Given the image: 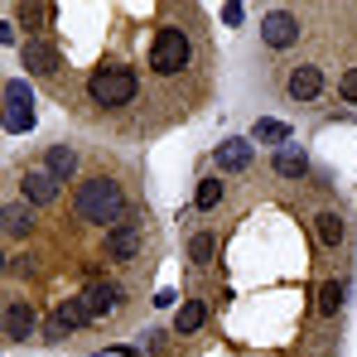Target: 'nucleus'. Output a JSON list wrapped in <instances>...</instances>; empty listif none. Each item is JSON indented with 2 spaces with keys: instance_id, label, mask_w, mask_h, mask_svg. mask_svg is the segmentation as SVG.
<instances>
[{
  "instance_id": "obj_22",
  "label": "nucleus",
  "mask_w": 357,
  "mask_h": 357,
  "mask_svg": "<svg viewBox=\"0 0 357 357\" xmlns=\"http://www.w3.org/2000/svg\"><path fill=\"white\" fill-rule=\"evenodd\" d=\"M319 309H324V314H338V309H343V285L328 280V285L319 290Z\"/></svg>"
},
{
  "instance_id": "obj_23",
  "label": "nucleus",
  "mask_w": 357,
  "mask_h": 357,
  "mask_svg": "<svg viewBox=\"0 0 357 357\" xmlns=\"http://www.w3.org/2000/svg\"><path fill=\"white\" fill-rule=\"evenodd\" d=\"M20 15H24V24H34V29H39V24H49V20H54V5H24Z\"/></svg>"
},
{
  "instance_id": "obj_25",
  "label": "nucleus",
  "mask_w": 357,
  "mask_h": 357,
  "mask_svg": "<svg viewBox=\"0 0 357 357\" xmlns=\"http://www.w3.org/2000/svg\"><path fill=\"white\" fill-rule=\"evenodd\" d=\"M222 20H227V24H241V20H246V10H241V5H222Z\"/></svg>"
},
{
  "instance_id": "obj_5",
  "label": "nucleus",
  "mask_w": 357,
  "mask_h": 357,
  "mask_svg": "<svg viewBox=\"0 0 357 357\" xmlns=\"http://www.w3.org/2000/svg\"><path fill=\"white\" fill-rule=\"evenodd\" d=\"M261 39L271 44V49H290L299 39V20L290 15V10H271L266 20H261Z\"/></svg>"
},
{
  "instance_id": "obj_8",
  "label": "nucleus",
  "mask_w": 357,
  "mask_h": 357,
  "mask_svg": "<svg viewBox=\"0 0 357 357\" xmlns=\"http://www.w3.org/2000/svg\"><path fill=\"white\" fill-rule=\"evenodd\" d=\"M285 87H290V97H295V102H314V97L324 92V73H319L314 63H299Z\"/></svg>"
},
{
  "instance_id": "obj_3",
  "label": "nucleus",
  "mask_w": 357,
  "mask_h": 357,
  "mask_svg": "<svg viewBox=\"0 0 357 357\" xmlns=\"http://www.w3.org/2000/svg\"><path fill=\"white\" fill-rule=\"evenodd\" d=\"M5 130H10V135L34 130V92H29V82H20V77L5 82Z\"/></svg>"
},
{
  "instance_id": "obj_15",
  "label": "nucleus",
  "mask_w": 357,
  "mask_h": 357,
  "mask_svg": "<svg viewBox=\"0 0 357 357\" xmlns=\"http://www.w3.org/2000/svg\"><path fill=\"white\" fill-rule=\"evenodd\" d=\"M44 169L54 178H68L73 169H77V150H68V145H54L49 155H44Z\"/></svg>"
},
{
  "instance_id": "obj_12",
  "label": "nucleus",
  "mask_w": 357,
  "mask_h": 357,
  "mask_svg": "<svg viewBox=\"0 0 357 357\" xmlns=\"http://www.w3.org/2000/svg\"><path fill=\"white\" fill-rule=\"evenodd\" d=\"M20 59H24V68H29V73H54V68H59V54H54V44H44V39H24Z\"/></svg>"
},
{
  "instance_id": "obj_6",
  "label": "nucleus",
  "mask_w": 357,
  "mask_h": 357,
  "mask_svg": "<svg viewBox=\"0 0 357 357\" xmlns=\"http://www.w3.org/2000/svg\"><path fill=\"white\" fill-rule=\"evenodd\" d=\"M107 256H112V261L140 256V227H135V222H116V227L107 232Z\"/></svg>"
},
{
  "instance_id": "obj_10",
  "label": "nucleus",
  "mask_w": 357,
  "mask_h": 357,
  "mask_svg": "<svg viewBox=\"0 0 357 357\" xmlns=\"http://www.w3.org/2000/svg\"><path fill=\"white\" fill-rule=\"evenodd\" d=\"M20 183H24V198H29L34 208H44V203H54V198H59V178L49 174V169H29Z\"/></svg>"
},
{
  "instance_id": "obj_14",
  "label": "nucleus",
  "mask_w": 357,
  "mask_h": 357,
  "mask_svg": "<svg viewBox=\"0 0 357 357\" xmlns=\"http://www.w3.org/2000/svg\"><path fill=\"white\" fill-rule=\"evenodd\" d=\"M29 227H34V213H29V203H10V208H5V237L20 241V237H29Z\"/></svg>"
},
{
  "instance_id": "obj_9",
  "label": "nucleus",
  "mask_w": 357,
  "mask_h": 357,
  "mask_svg": "<svg viewBox=\"0 0 357 357\" xmlns=\"http://www.w3.org/2000/svg\"><path fill=\"white\" fill-rule=\"evenodd\" d=\"M251 155H256V140H222L218 145V169L222 174H241L251 165Z\"/></svg>"
},
{
  "instance_id": "obj_20",
  "label": "nucleus",
  "mask_w": 357,
  "mask_h": 357,
  "mask_svg": "<svg viewBox=\"0 0 357 357\" xmlns=\"http://www.w3.org/2000/svg\"><path fill=\"white\" fill-rule=\"evenodd\" d=\"M213 251H218V237H213V232H198V237L188 241V256H193L198 266H208V261H213Z\"/></svg>"
},
{
  "instance_id": "obj_17",
  "label": "nucleus",
  "mask_w": 357,
  "mask_h": 357,
  "mask_svg": "<svg viewBox=\"0 0 357 357\" xmlns=\"http://www.w3.org/2000/svg\"><path fill=\"white\" fill-rule=\"evenodd\" d=\"M314 232H319L324 246H338V241H343V218H338V213H319V218H314Z\"/></svg>"
},
{
  "instance_id": "obj_11",
  "label": "nucleus",
  "mask_w": 357,
  "mask_h": 357,
  "mask_svg": "<svg viewBox=\"0 0 357 357\" xmlns=\"http://www.w3.org/2000/svg\"><path fill=\"white\" fill-rule=\"evenodd\" d=\"M29 333H34V309L20 304V299L5 304V338H10V343H24Z\"/></svg>"
},
{
  "instance_id": "obj_13",
  "label": "nucleus",
  "mask_w": 357,
  "mask_h": 357,
  "mask_svg": "<svg viewBox=\"0 0 357 357\" xmlns=\"http://www.w3.org/2000/svg\"><path fill=\"white\" fill-rule=\"evenodd\" d=\"M275 174L280 178H304L309 174V155H304L299 145H280V150H275Z\"/></svg>"
},
{
  "instance_id": "obj_2",
  "label": "nucleus",
  "mask_w": 357,
  "mask_h": 357,
  "mask_svg": "<svg viewBox=\"0 0 357 357\" xmlns=\"http://www.w3.org/2000/svg\"><path fill=\"white\" fill-rule=\"evenodd\" d=\"M87 97L97 107H126L135 97V73L126 63H102L92 77H87Z\"/></svg>"
},
{
  "instance_id": "obj_7",
  "label": "nucleus",
  "mask_w": 357,
  "mask_h": 357,
  "mask_svg": "<svg viewBox=\"0 0 357 357\" xmlns=\"http://www.w3.org/2000/svg\"><path fill=\"white\" fill-rule=\"evenodd\" d=\"M82 304H87V314H92V319H107V314L121 304V290L112 285V280H92V285L82 290Z\"/></svg>"
},
{
  "instance_id": "obj_4",
  "label": "nucleus",
  "mask_w": 357,
  "mask_h": 357,
  "mask_svg": "<svg viewBox=\"0 0 357 357\" xmlns=\"http://www.w3.org/2000/svg\"><path fill=\"white\" fill-rule=\"evenodd\" d=\"M183 63H188V39H183V29H160V34H155V49H150V68L169 77Z\"/></svg>"
},
{
  "instance_id": "obj_21",
  "label": "nucleus",
  "mask_w": 357,
  "mask_h": 357,
  "mask_svg": "<svg viewBox=\"0 0 357 357\" xmlns=\"http://www.w3.org/2000/svg\"><path fill=\"white\" fill-rule=\"evenodd\" d=\"M218 198H222V178H203L193 203H198V208H218Z\"/></svg>"
},
{
  "instance_id": "obj_1",
  "label": "nucleus",
  "mask_w": 357,
  "mask_h": 357,
  "mask_svg": "<svg viewBox=\"0 0 357 357\" xmlns=\"http://www.w3.org/2000/svg\"><path fill=\"white\" fill-rule=\"evenodd\" d=\"M73 213L82 218V222H97V227H116L121 218H130L126 213V193H121L116 178H82V188H77V198H73Z\"/></svg>"
},
{
  "instance_id": "obj_19",
  "label": "nucleus",
  "mask_w": 357,
  "mask_h": 357,
  "mask_svg": "<svg viewBox=\"0 0 357 357\" xmlns=\"http://www.w3.org/2000/svg\"><path fill=\"white\" fill-rule=\"evenodd\" d=\"M203 319H208V309H203L198 299H188V304L178 309V333H198V328H203Z\"/></svg>"
},
{
  "instance_id": "obj_24",
  "label": "nucleus",
  "mask_w": 357,
  "mask_h": 357,
  "mask_svg": "<svg viewBox=\"0 0 357 357\" xmlns=\"http://www.w3.org/2000/svg\"><path fill=\"white\" fill-rule=\"evenodd\" d=\"M338 97L357 107V68H348V73H343V82H338Z\"/></svg>"
},
{
  "instance_id": "obj_18",
  "label": "nucleus",
  "mask_w": 357,
  "mask_h": 357,
  "mask_svg": "<svg viewBox=\"0 0 357 357\" xmlns=\"http://www.w3.org/2000/svg\"><path fill=\"white\" fill-rule=\"evenodd\" d=\"M251 140H271V145H285V140H290V126H285V121L261 116V121H256V130H251Z\"/></svg>"
},
{
  "instance_id": "obj_16",
  "label": "nucleus",
  "mask_w": 357,
  "mask_h": 357,
  "mask_svg": "<svg viewBox=\"0 0 357 357\" xmlns=\"http://www.w3.org/2000/svg\"><path fill=\"white\" fill-rule=\"evenodd\" d=\"M54 319H59V324L68 328V333H77L82 324H92V314H87V304H82V299H63V304H59V314H54Z\"/></svg>"
}]
</instances>
